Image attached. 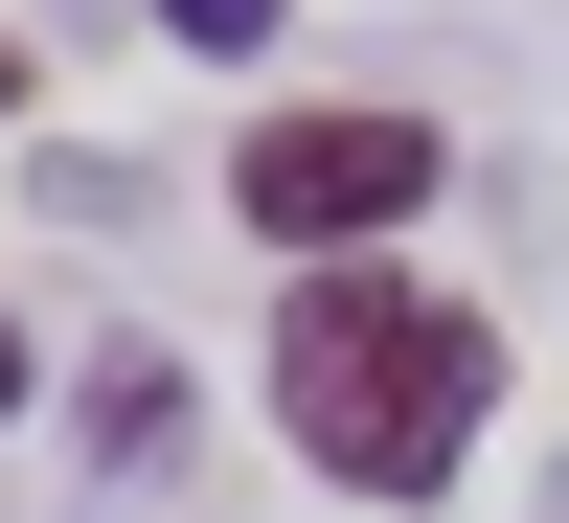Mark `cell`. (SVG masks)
Segmentation results:
<instances>
[{
    "label": "cell",
    "mask_w": 569,
    "mask_h": 523,
    "mask_svg": "<svg viewBox=\"0 0 569 523\" xmlns=\"http://www.w3.org/2000/svg\"><path fill=\"white\" fill-rule=\"evenodd\" d=\"M273 433L342 501H433L501 433V319L388 273V251H297V296H273Z\"/></svg>",
    "instance_id": "1"
},
{
    "label": "cell",
    "mask_w": 569,
    "mask_h": 523,
    "mask_svg": "<svg viewBox=\"0 0 569 523\" xmlns=\"http://www.w3.org/2000/svg\"><path fill=\"white\" fill-rule=\"evenodd\" d=\"M433 182H456V137H433V114H388V91H342V114H251V137H228L251 251H388Z\"/></svg>",
    "instance_id": "2"
},
{
    "label": "cell",
    "mask_w": 569,
    "mask_h": 523,
    "mask_svg": "<svg viewBox=\"0 0 569 523\" xmlns=\"http://www.w3.org/2000/svg\"><path fill=\"white\" fill-rule=\"evenodd\" d=\"M160 46H206V69H251V46H273V0H160Z\"/></svg>",
    "instance_id": "3"
},
{
    "label": "cell",
    "mask_w": 569,
    "mask_h": 523,
    "mask_svg": "<svg viewBox=\"0 0 569 523\" xmlns=\"http://www.w3.org/2000/svg\"><path fill=\"white\" fill-rule=\"evenodd\" d=\"M0 410H23V319H0Z\"/></svg>",
    "instance_id": "4"
},
{
    "label": "cell",
    "mask_w": 569,
    "mask_h": 523,
    "mask_svg": "<svg viewBox=\"0 0 569 523\" xmlns=\"http://www.w3.org/2000/svg\"><path fill=\"white\" fill-rule=\"evenodd\" d=\"M0 91H23V46H0Z\"/></svg>",
    "instance_id": "5"
}]
</instances>
